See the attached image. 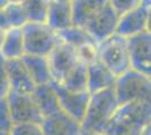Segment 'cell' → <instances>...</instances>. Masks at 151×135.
<instances>
[{
    "label": "cell",
    "instance_id": "obj_33",
    "mask_svg": "<svg viewBox=\"0 0 151 135\" xmlns=\"http://www.w3.org/2000/svg\"><path fill=\"white\" fill-rule=\"evenodd\" d=\"M142 135H150V125L145 129V132H143V134Z\"/></svg>",
    "mask_w": 151,
    "mask_h": 135
},
{
    "label": "cell",
    "instance_id": "obj_18",
    "mask_svg": "<svg viewBox=\"0 0 151 135\" xmlns=\"http://www.w3.org/2000/svg\"><path fill=\"white\" fill-rule=\"evenodd\" d=\"M108 4V0H73L71 2L72 25L83 27L95 13Z\"/></svg>",
    "mask_w": 151,
    "mask_h": 135
},
{
    "label": "cell",
    "instance_id": "obj_23",
    "mask_svg": "<svg viewBox=\"0 0 151 135\" xmlns=\"http://www.w3.org/2000/svg\"><path fill=\"white\" fill-rule=\"evenodd\" d=\"M4 11L6 14L10 28H22L26 23H28V17L23 4L9 2Z\"/></svg>",
    "mask_w": 151,
    "mask_h": 135
},
{
    "label": "cell",
    "instance_id": "obj_30",
    "mask_svg": "<svg viewBox=\"0 0 151 135\" xmlns=\"http://www.w3.org/2000/svg\"><path fill=\"white\" fill-rule=\"evenodd\" d=\"M79 135H108L105 132H94V131H80Z\"/></svg>",
    "mask_w": 151,
    "mask_h": 135
},
{
    "label": "cell",
    "instance_id": "obj_1",
    "mask_svg": "<svg viewBox=\"0 0 151 135\" xmlns=\"http://www.w3.org/2000/svg\"><path fill=\"white\" fill-rule=\"evenodd\" d=\"M151 101L122 104L115 110L104 132L108 135H142L150 125Z\"/></svg>",
    "mask_w": 151,
    "mask_h": 135
},
{
    "label": "cell",
    "instance_id": "obj_21",
    "mask_svg": "<svg viewBox=\"0 0 151 135\" xmlns=\"http://www.w3.org/2000/svg\"><path fill=\"white\" fill-rule=\"evenodd\" d=\"M57 35L60 42L70 45L73 49H77L82 44H86L89 42H95L83 27L76 25H71L62 31H59L57 32Z\"/></svg>",
    "mask_w": 151,
    "mask_h": 135
},
{
    "label": "cell",
    "instance_id": "obj_10",
    "mask_svg": "<svg viewBox=\"0 0 151 135\" xmlns=\"http://www.w3.org/2000/svg\"><path fill=\"white\" fill-rule=\"evenodd\" d=\"M145 31L150 32V8L138 6L120 15L115 34L127 39Z\"/></svg>",
    "mask_w": 151,
    "mask_h": 135
},
{
    "label": "cell",
    "instance_id": "obj_32",
    "mask_svg": "<svg viewBox=\"0 0 151 135\" xmlns=\"http://www.w3.org/2000/svg\"><path fill=\"white\" fill-rule=\"evenodd\" d=\"M5 33H6V31H4V29H1V28H0V50H1V46H2V43H4Z\"/></svg>",
    "mask_w": 151,
    "mask_h": 135
},
{
    "label": "cell",
    "instance_id": "obj_4",
    "mask_svg": "<svg viewBox=\"0 0 151 135\" xmlns=\"http://www.w3.org/2000/svg\"><path fill=\"white\" fill-rule=\"evenodd\" d=\"M20 29L25 54L47 56L59 42L57 33L43 23L28 21Z\"/></svg>",
    "mask_w": 151,
    "mask_h": 135
},
{
    "label": "cell",
    "instance_id": "obj_20",
    "mask_svg": "<svg viewBox=\"0 0 151 135\" xmlns=\"http://www.w3.org/2000/svg\"><path fill=\"white\" fill-rule=\"evenodd\" d=\"M59 84L71 91H87V65L78 62Z\"/></svg>",
    "mask_w": 151,
    "mask_h": 135
},
{
    "label": "cell",
    "instance_id": "obj_29",
    "mask_svg": "<svg viewBox=\"0 0 151 135\" xmlns=\"http://www.w3.org/2000/svg\"><path fill=\"white\" fill-rule=\"evenodd\" d=\"M0 28L4 29V31H7L10 28V25L8 23V19H7V16L4 10L0 11Z\"/></svg>",
    "mask_w": 151,
    "mask_h": 135
},
{
    "label": "cell",
    "instance_id": "obj_17",
    "mask_svg": "<svg viewBox=\"0 0 151 135\" xmlns=\"http://www.w3.org/2000/svg\"><path fill=\"white\" fill-rule=\"evenodd\" d=\"M20 60L23 61L35 84H49L53 81L47 56L24 54Z\"/></svg>",
    "mask_w": 151,
    "mask_h": 135
},
{
    "label": "cell",
    "instance_id": "obj_24",
    "mask_svg": "<svg viewBox=\"0 0 151 135\" xmlns=\"http://www.w3.org/2000/svg\"><path fill=\"white\" fill-rule=\"evenodd\" d=\"M78 61L83 64L88 65L98 59V44L96 42H89L76 49Z\"/></svg>",
    "mask_w": 151,
    "mask_h": 135
},
{
    "label": "cell",
    "instance_id": "obj_9",
    "mask_svg": "<svg viewBox=\"0 0 151 135\" xmlns=\"http://www.w3.org/2000/svg\"><path fill=\"white\" fill-rule=\"evenodd\" d=\"M47 59L52 79L55 82H61L68 72L79 62L76 49L60 41L47 55Z\"/></svg>",
    "mask_w": 151,
    "mask_h": 135
},
{
    "label": "cell",
    "instance_id": "obj_6",
    "mask_svg": "<svg viewBox=\"0 0 151 135\" xmlns=\"http://www.w3.org/2000/svg\"><path fill=\"white\" fill-rule=\"evenodd\" d=\"M131 68L151 77V35L145 31L126 39Z\"/></svg>",
    "mask_w": 151,
    "mask_h": 135
},
{
    "label": "cell",
    "instance_id": "obj_15",
    "mask_svg": "<svg viewBox=\"0 0 151 135\" xmlns=\"http://www.w3.org/2000/svg\"><path fill=\"white\" fill-rule=\"evenodd\" d=\"M32 96L43 117L61 109L59 105L57 91L52 84V81L49 84H36L34 90L32 91Z\"/></svg>",
    "mask_w": 151,
    "mask_h": 135
},
{
    "label": "cell",
    "instance_id": "obj_11",
    "mask_svg": "<svg viewBox=\"0 0 151 135\" xmlns=\"http://www.w3.org/2000/svg\"><path fill=\"white\" fill-rule=\"evenodd\" d=\"M52 84L57 91L61 110L80 123L85 115L90 94L88 91H71L55 81H52Z\"/></svg>",
    "mask_w": 151,
    "mask_h": 135
},
{
    "label": "cell",
    "instance_id": "obj_28",
    "mask_svg": "<svg viewBox=\"0 0 151 135\" xmlns=\"http://www.w3.org/2000/svg\"><path fill=\"white\" fill-rule=\"evenodd\" d=\"M10 91L9 78L5 65V59L0 55V98L6 97Z\"/></svg>",
    "mask_w": 151,
    "mask_h": 135
},
{
    "label": "cell",
    "instance_id": "obj_16",
    "mask_svg": "<svg viewBox=\"0 0 151 135\" xmlns=\"http://www.w3.org/2000/svg\"><path fill=\"white\" fill-rule=\"evenodd\" d=\"M45 24L55 33L72 25L71 4L51 0Z\"/></svg>",
    "mask_w": 151,
    "mask_h": 135
},
{
    "label": "cell",
    "instance_id": "obj_5",
    "mask_svg": "<svg viewBox=\"0 0 151 135\" xmlns=\"http://www.w3.org/2000/svg\"><path fill=\"white\" fill-rule=\"evenodd\" d=\"M98 59L119 77L131 68L126 39L114 34L98 44Z\"/></svg>",
    "mask_w": 151,
    "mask_h": 135
},
{
    "label": "cell",
    "instance_id": "obj_19",
    "mask_svg": "<svg viewBox=\"0 0 151 135\" xmlns=\"http://www.w3.org/2000/svg\"><path fill=\"white\" fill-rule=\"evenodd\" d=\"M25 54L23 33L20 28H9L5 33L0 55L5 60L20 59Z\"/></svg>",
    "mask_w": 151,
    "mask_h": 135
},
{
    "label": "cell",
    "instance_id": "obj_34",
    "mask_svg": "<svg viewBox=\"0 0 151 135\" xmlns=\"http://www.w3.org/2000/svg\"><path fill=\"white\" fill-rule=\"evenodd\" d=\"M25 0H9V2H17V4H23Z\"/></svg>",
    "mask_w": 151,
    "mask_h": 135
},
{
    "label": "cell",
    "instance_id": "obj_2",
    "mask_svg": "<svg viewBox=\"0 0 151 135\" xmlns=\"http://www.w3.org/2000/svg\"><path fill=\"white\" fill-rule=\"evenodd\" d=\"M119 106L113 87L90 94L85 115L80 121V129L104 132Z\"/></svg>",
    "mask_w": 151,
    "mask_h": 135
},
{
    "label": "cell",
    "instance_id": "obj_3",
    "mask_svg": "<svg viewBox=\"0 0 151 135\" xmlns=\"http://www.w3.org/2000/svg\"><path fill=\"white\" fill-rule=\"evenodd\" d=\"M113 88L119 105L132 101H151L150 77L132 68L116 77Z\"/></svg>",
    "mask_w": 151,
    "mask_h": 135
},
{
    "label": "cell",
    "instance_id": "obj_7",
    "mask_svg": "<svg viewBox=\"0 0 151 135\" xmlns=\"http://www.w3.org/2000/svg\"><path fill=\"white\" fill-rule=\"evenodd\" d=\"M119 18L120 15L114 10L109 4H107L93 15L83 28L88 32L95 42L99 44L116 33Z\"/></svg>",
    "mask_w": 151,
    "mask_h": 135
},
{
    "label": "cell",
    "instance_id": "obj_13",
    "mask_svg": "<svg viewBox=\"0 0 151 135\" xmlns=\"http://www.w3.org/2000/svg\"><path fill=\"white\" fill-rule=\"evenodd\" d=\"M5 65L9 78L10 90L20 94H32L36 84H34L23 61L20 59L5 60Z\"/></svg>",
    "mask_w": 151,
    "mask_h": 135
},
{
    "label": "cell",
    "instance_id": "obj_12",
    "mask_svg": "<svg viewBox=\"0 0 151 135\" xmlns=\"http://www.w3.org/2000/svg\"><path fill=\"white\" fill-rule=\"evenodd\" d=\"M41 126L44 135H79L80 123L63 110L43 117Z\"/></svg>",
    "mask_w": 151,
    "mask_h": 135
},
{
    "label": "cell",
    "instance_id": "obj_14",
    "mask_svg": "<svg viewBox=\"0 0 151 135\" xmlns=\"http://www.w3.org/2000/svg\"><path fill=\"white\" fill-rule=\"evenodd\" d=\"M116 77L101 60L87 65V91L94 94L113 87Z\"/></svg>",
    "mask_w": 151,
    "mask_h": 135
},
{
    "label": "cell",
    "instance_id": "obj_35",
    "mask_svg": "<svg viewBox=\"0 0 151 135\" xmlns=\"http://www.w3.org/2000/svg\"><path fill=\"white\" fill-rule=\"evenodd\" d=\"M54 1H60V2H70V4H71L73 0H54Z\"/></svg>",
    "mask_w": 151,
    "mask_h": 135
},
{
    "label": "cell",
    "instance_id": "obj_25",
    "mask_svg": "<svg viewBox=\"0 0 151 135\" xmlns=\"http://www.w3.org/2000/svg\"><path fill=\"white\" fill-rule=\"evenodd\" d=\"M10 135H44L41 123L37 122H22L14 123L9 131Z\"/></svg>",
    "mask_w": 151,
    "mask_h": 135
},
{
    "label": "cell",
    "instance_id": "obj_22",
    "mask_svg": "<svg viewBox=\"0 0 151 135\" xmlns=\"http://www.w3.org/2000/svg\"><path fill=\"white\" fill-rule=\"evenodd\" d=\"M50 1L51 0H25L23 6L27 14L28 21L45 24Z\"/></svg>",
    "mask_w": 151,
    "mask_h": 135
},
{
    "label": "cell",
    "instance_id": "obj_26",
    "mask_svg": "<svg viewBox=\"0 0 151 135\" xmlns=\"http://www.w3.org/2000/svg\"><path fill=\"white\" fill-rule=\"evenodd\" d=\"M14 125L10 108L7 101V98H0V131L9 132Z\"/></svg>",
    "mask_w": 151,
    "mask_h": 135
},
{
    "label": "cell",
    "instance_id": "obj_36",
    "mask_svg": "<svg viewBox=\"0 0 151 135\" xmlns=\"http://www.w3.org/2000/svg\"><path fill=\"white\" fill-rule=\"evenodd\" d=\"M0 135H10L9 132H5V131H0Z\"/></svg>",
    "mask_w": 151,
    "mask_h": 135
},
{
    "label": "cell",
    "instance_id": "obj_27",
    "mask_svg": "<svg viewBox=\"0 0 151 135\" xmlns=\"http://www.w3.org/2000/svg\"><path fill=\"white\" fill-rule=\"evenodd\" d=\"M108 4L119 15H122L140 6V0H108Z\"/></svg>",
    "mask_w": 151,
    "mask_h": 135
},
{
    "label": "cell",
    "instance_id": "obj_8",
    "mask_svg": "<svg viewBox=\"0 0 151 135\" xmlns=\"http://www.w3.org/2000/svg\"><path fill=\"white\" fill-rule=\"evenodd\" d=\"M6 98L14 123L42 122L43 116L38 109L32 94H20L10 90Z\"/></svg>",
    "mask_w": 151,
    "mask_h": 135
},
{
    "label": "cell",
    "instance_id": "obj_31",
    "mask_svg": "<svg viewBox=\"0 0 151 135\" xmlns=\"http://www.w3.org/2000/svg\"><path fill=\"white\" fill-rule=\"evenodd\" d=\"M8 4H9V0H0V11L4 10Z\"/></svg>",
    "mask_w": 151,
    "mask_h": 135
}]
</instances>
